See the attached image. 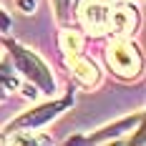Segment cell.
<instances>
[{
	"label": "cell",
	"mask_w": 146,
	"mask_h": 146,
	"mask_svg": "<svg viewBox=\"0 0 146 146\" xmlns=\"http://www.w3.org/2000/svg\"><path fill=\"white\" fill-rule=\"evenodd\" d=\"M53 5H56V15H58L60 23H66L68 20V10H71V0H53Z\"/></svg>",
	"instance_id": "obj_10"
},
{
	"label": "cell",
	"mask_w": 146,
	"mask_h": 146,
	"mask_svg": "<svg viewBox=\"0 0 146 146\" xmlns=\"http://www.w3.org/2000/svg\"><path fill=\"white\" fill-rule=\"evenodd\" d=\"M10 88H18V78L15 73L10 71V66H0V91H10Z\"/></svg>",
	"instance_id": "obj_9"
},
{
	"label": "cell",
	"mask_w": 146,
	"mask_h": 146,
	"mask_svg": "<svg viewBox=\"0 0 146 146\" xmlns=\"http://www.w3.org/2000/svg\"><path fill=\"white\" fill-rule=\"evenodd\" d=\"M8 50H10V56L15 60V68L23 73L30 83H35L43 93H53L56 91V81H53L50 71H48V66L35 53H30L28 48L18 45L15 40H8Z\"/></svg>",
	"instance_id": "obj_1"
},
{
	"label": "cell",
	"mask_w": 146,
	"mask_h": 146,
	"mask_svg": "<svg viewBox=\"0 0 146 146\" xmlns=\"http://www.w3.org/2000/svg\"><path fill=\"white\" fill-rule=\"evenodd\" d=\"M111 3H106V0H83V5H81V23H83V28L91 30V33H103V30L108 28V20H111Z\"/></svg>",
	"instance_id": "obj_4"
},
{
	"label": "cell",
	"mask_w": 146,
	"mask_h": 146,
	"mask_svg": "<svg viewBox=\"0 0 146 146\" xmlns=\"http://www.w3.org/2000/svg\"><path fill=\"white\" fill-rule=\"evenodd\" d=\"M68 106H71V98L53 101V103H43V106H38V108H33V111L20 113L15 121H10V123H8V131L10 133H15V131H33V129L43 126L45 121H50L53 116H58L60 111L68 108Z\"/></svg>",
	"instance_id": "obj_3"
},
{
	"label": "cell",
	"mask_w": 146,
	"mask_h": 146,
	"mask_svg": "<svg viewBox=\"0 0 146 146\" xmlns=\"http://www.w3.org/2000/svg\"><path fill=\"white\" fill-rule=\"evenodd\" d=\"M8 30H10V18L0 10V33H8Z\"/></svg>",
	"instance_id": "obj_12"
},
{
	"label": "cell",
	"mask_w": 146,
	"mask_h": 146,
	"mask_svg": "<svg viewBox=\"0 0 146 146\" xmlns=\"http://www.w3.org/2000/svg\"><path fill=\"white\" fill-rule=\"evenodd\" d=\"M136 23H139L136 8L133 5H121V8H113L111 10L108 28H113V33H118V35H126V33H133Z\"/></svg>",
	"instance_id": "obj_5"
},
{
	"label": "cell",
	"mask_w": 146,
	"mask_h": 146,
	"mask_svg": "<svg viewBox=\"0 0 146 146\" xmlns=\"http://www.w3.org/2000/svg\"><path fill=\"white\" fill-rule=\"evenodd\" d=\"M35 5H38V0H18V8H20L23 13H33Z\"/></svg>",
	"instance_id": "obj_11"
},
{
	"label": "cell",
	"mask_w": 146,
	"mask_h": 146,
	"mask_svg": "<svg viewBox=\"0 0 146 146\" xmlns=\"http://www.w3.org/2000/svg\"><path fill=\"white\" fill-rule=\"evenodd\" d=\"M106 60L111 66V71L121 78H136L141 73V53L136 50V45L126 38H116L108 45Z\"/></svg>",
	"instance_id": "obj_2"
},
{
	"label": "cell",
	"mask_w": 146,
	"mask_h": 146,
	"mask_svg": "<svg viewBox=\"0 0 146 146\" xmlns=\"http://www.w3.org/2000/svg\"><path fill=\"white\" fill-rule=\"evenodd\" d=\"M141 118H144V113L139 111L136 116L121 118V121H116L113 126H106V129H101L98 133H91L88 139H73V141H88V144H101V141H108V139H116L118 133H123V131H131V126H133V123H139Z\"/></svg>",
	"instance_id": "obj_6"
},
{
	"label": "cell",
	"mask_w": 146,
	"mask_h": 146,
	"mask_svg": "<svg viewBox=\"0 0 146 146\" xmlns=\"http://www.w3.org/2000/svg\"><path fill=\"white\" fill-rule=\"evenodd\" d=\"M60 48L66 50V56H78L81 48H83V38H81L76 30H63V35H60Z\"/></svg>",
	"instance_id": "obj_8"
},
{
	"label": "cell",
	"mask_w": 146,
	"mask_h": 146,
	"mask_svg": "<svg viewBox=\"0 0 146 146\" xmlns=\"http://www.w3.org/2000/svg\"><path fill=\"white\" fill-rule=\"evenodd\" d=\"M68 63H71L73 76H76L83 86H96V83H98V68H96L91 60L81 58V53H78V56H68Z\"/></svg>",
	"instance_id": "obj_7"
}]
</instances>
